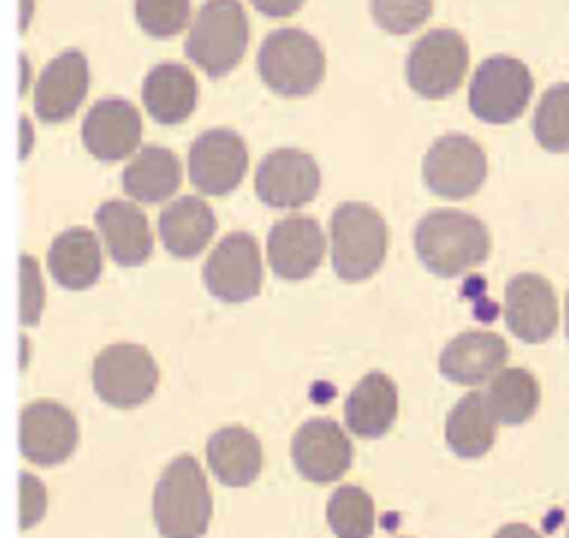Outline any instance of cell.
I'll use <instances>...</instances> for the list:
<instances>
[{"label": "cell", "mask_w": 569, "mask_h": 538, "mask_svg": "<svg viewBox=\"0 0 569 538\" xmlns=\"http://www.w3.org/2000/svg\"><path fill=\"white\" fill-rule=\"evenodd\" d=\"M398 414L396 382L382 371H369L345 400V425L358 438L385 436Z\"/></svg>", "instance_id": "cell-21"}, {"label": "cell", "mask_w": 569, "mask_h": 538, "mask_svg": "<svg viewBox=\"0 0 569 538\" xmlns=\"http://www.w3.org/2000/svg\"><path fill=\"white\" fill-rule=\"evenodd\" d=\"M207 291L222 302H244L260 293L262 260L251 233H227L202 267Z\"/></svg>", "instance_id": "cell-10"}, {"label": "cell", "mask_w": 569, "mask_h": 538, "mask_svg": "<svg viewBox=\"0 0 569 538\" xmlns=\"http://www.w3.org/2000/svg\"><path fill=\"white\" fill-rule=\"evenodd\" d=\"M96 227L102 233L109 256L120 267H138L153 251L147 216L127 200H107L96 211Z\"/></svg>", "instance_id": "cell-20"}, {"label": "cell", "mask_w": 569, "mask_h": 538, "mask_svg": "<svg viewBox=\"0 0 569 538\" xmlns=\"http://www.w3.org/2000/svg\"><path fill=\"white\" fill-rule=\"evenodd\" d=\"M140 113L124 98H102L93 102L82 120V142L87 151L102 162L127 158L140 145Z\"/></svg>", "instance_id": "cell-18"}, {"label": "cell", "mask_w": 569, "mask_h": 538, "mask_svg": "<svg viewBox=\"0 0 569 538\" xmlns=\"http://www.w3.org/2000/svg\"><path fill=\"white\" fill-rule=\"evenodd\" d=\"M565 333L569 338V291H567V300H565Z\"/></svg>", "instance_id": "cell-37"}, {"label": "cell", "mask_w": 569, "mask_h": 538, "mask_svg": "<svg viewBox=\"0 0 569 538\" xmlns=\"http://www.w3.org/2000/svg\"><path fill=\"white\" fill-rule=\"evenodd\" d=\"M320 169L311 153L282 147L269 151L256 169V193L273 209H298L316 198Z\"/></svg>", "instance_id": "cell-11"}, {"label": "cell", "mask_w": 569, "mask_h": 538, "mask_svg": "<svg viewBox=\"0 0 569 538\" xmlns=\"http://www.w3.org/2000/svg\"><path fill=\"white\" fill-rule=\"evenodd\" d=\"M20 489H22V502H20L22 518L20 520H22V529H29L42 518L44 507H47V494H44L42 482L27 471L20 474Z\"/></svg>", "instance_id": "cell-34"}, {"label": "cell", "mask_w": 569, "mask_h": 538, "mask_svg": "<svg viewBox=\"0 0 569 538\" xmlns=\"http://www.w3.org/2000/svg\"><path fill=\"white\" fill-rule=\"evenodd\" d=\"M258 71L273 93L287 98L307 96L325 76V53L307 31L296 27L276 29L260 44Z\"/></svg>", "instance_id": "cell-5"}, {"label": "cell", "mask_w": 569, "mask_h": 538, "mask_svg": "<svg viewBox=\"0 0 569 538\" xmlns=\"http://www.w3.org/2000/svg\"><path fill=\"white\" fill-rule=\"evenodd\" d=\"M78 445L76 416L60 402L36 400L20 414V451L27 460L51 467L64 462Z\"/></svg>", "instance_id": "cell-13"}, {"label": "cell", "mask_w": 569, "mask_h": 538, "mask_svg": "<svg viewBox=\"0 0 569 538\" xmlns=\"http://www.w3.org/2000/svg\"><path fill=\"white\" fill-rule=\"evenodd\" d=\"M325 233L318 220L309 216H287L278 220L267 236L269 267L278 278H309L322 262Z\"/></svg>", "instance_id": "cell-17"}, {"label": "cell", "mask_w": 569, "mask_h": 538, "mask_svg": "<svg viewBox=\"0 0 569 538\" xmlns=\"http://www.w3.org/2000/svg\"><path fill=\"white\" fill-rule=\"evenodd\" d=\"M331 267L338 278L358 282L371 278L387 256V225L367 202H342L333 209Z\"/></svg>", "instance_id": "cell-3"}, {"label": "cell", "mask_w": 569, "mask_h": 538, "mask_svg": "<svg viewBox=\"0 0 569 538\" xmlns=\"http://www.w3.org/2000/svg\"><path fill=\"white\" fill-rule=\"evenodd\" d=\"M47 265L60 287L71 291L89 289L102 273V251L96 233L84 227L62 231L49 247Z\"/></svg>", "instance_id": "cell-23"}, {"label": "cell", "mask_w": 569, "mask_h": 538, "mask_svg": "<svg viewBox=\"0 0 569 538\" xmlns=\"http://www.w3.org/2000/svg\"><path fill=\"white\" fill-rule=\"evenodd\" d=\"M533 93V78L525 62L493 56L478 64L469 84L471 113L489 124H507L522 116Z\"/></svg>", "instance_id": "cell-7"}, {"label": "cell", "mask_w": 569, "mask_h": 538, "mask_svg": "<svg viewBox=\"0 0 569 538\" xmlns=\"http://www.w3.org/2000/svg\"><path fill=\"white\" fill-rule=\"evenodd\" d=\"M207 462L222 485L247 487L262 469V445L244 427H222L207 442Z\"/></svg>", "instance_id": "cell-25"}, {"label": "cell", "mask_w": 569, "mask_h": 538, "mask_svg": "<svg viewBox=\"0 0 569 538\" xmlns=\"http://www.w3.org/2000/svg\"><path fill=\"white\" fill-rule=\"evenodd\" d=\"M198 102V82L193 73L178 62L156 64L142 82V104L160 124L184 122Z\"/></svg>", "instance_id": "cell-22"}, {"label": "cell", "mask_w": 569, "mask_h": 538, "mask_svg": "<svg viewBox=\"0 0 569 538\" xmlns=\"http://www.w3.org/2000/svg\"><path fill=\"white\" fill-rule=\"evenodd\" d=\"M93 389L116 409H133L156 391L160 371L149 349L136 342L104 347L93 360Z\"/></svg>", "instance_id": "cell-6"}, {"label": "cell", "mask_w": 569, "mask_h": 538, "mask_svg": "<svg viewBox=\"0 0 569 538\" xmlns=\"http://www.w3.org/2000/svg\"><path fill=\"white\" fill-rule=\"evenodd\" d=\"M485 400L496 422L522 425L536 414L540 405V385L522 367L500 369L491 378L485 391Z\"/></svg>", "instance_id": "cell-28"}, {"label": "cell", "mask_w": 569, "mask_h": 538, "mask_svg": "<svg viewBox=\"0 0 569 538\" xmlns=\"http://www.w3.org/2000/svg\"><path fill=\"white\" fill-rule=\"evenodd\" d=\"M89 91V62L82 51L67 49L40 71L33 111L42 122L58 124L76 113Z\"/></svg>", "instance_id": "cell-16"}, {"label": "cell", "mask_w": 569, "mask_h": 538, "mask_svg": "<svg viewBox=\"0 0 569 538\" xmlns=\"http://www.w3.org/2000/svg\"><path fill=\"white\" fill-rule=\"evenodd\" d=\"M133 11L147 36L171 38L187 27L191 0H136Z\"/></svg>", "instance_id": "cell-31"}, {"label": "cell", "mask_w": 569, "mask_h": 538, "mask_svg": "<svg viewBox=\"0 0 569 538\" xmlns=\"http://www.w3.org/2000/svg\"><path fill=\"white\" fill-rule=\"evenodd\" d=\"M20 320L22 325L31 327L38 325L42 305H44V287L40 278V269L36 258L22 256L20 260Z\"/></svg>", "instance_id": "cell-33"}, {"label": "cell", "mask_w": 569, "mask_h": 538, "mask_svg": "<svg viewBox=\"0 0 569 538\" xmlns=\"http://www.w3.org/2000/svg\"><path fill=\"white\" fill-rule=\"evenodd\" d=\"M422 178L427 189L440 198H469L487 178V156L473 138L447 133L429 147L422 160Z\"/></svg>", "instance_id": "cell-9"}, {"label": "cell", "mask_w": 569, "mask_h": 538, "mask_svg": "<svg viewBox=\"0 0 569 538\" xmlns=\"http://www.w3.org/2000/svg\"><path fill=\"white\" fill-rule=\"evenodd\" d=\"M351 440L331 418L307 420L291 440V458L298 474L309 482H333L351 465Z\"/></svg>", "instance_id": "cell-14"}, {"label": "cell", "mask_w": 569, "mask_h": 538, "mask_svg": "<svg viewBox=\"0 0 569 538\" xmlns=\"http://www.w3.org/2000/svg\"><path fill=\"white\" fill-rule=\"evenodd\" d=\"M505 338L491 331H465L447 342L440 353V373L456 385H480L493 378L507 362Z\"/></svg>", "instance_id": "cell-19"}, {"label": "cell", "mask_w": 569, "mask_h": 538, "mask_svg": "<svg viewBox=\"0 0 569 538\" xmlns=\"http://www.w3.org/2000/svg\"><path fill=\"white\" fill-rule=\"evenodd\" d=\"M249 22L238 0H207L184 40V56L209 78L227 76L244 56Z\"/></svg>", "instance_id": "cell-4"}, {"label": "cell", "mask_w": 569, "mask_h": 538, "mask_svg": "<svg viewBox=\"0 0 569 538\" xmlns=\"http://www.w3.org/2000/svg\"><path fill=\"white\" fill-rule=\"evenodd\" d=\"M158 231L171 256L193 258L216 233V216L202 198L182 196L160 211Z\"/></svg>", "instance_id": "cell-24"}, {"label": "cell", "mask_w": 569, "mask_h": 538, "mask_svg": "<svg viewBox=\"0 0 569 538\" xmlns=\"http://www.w3.org/2000/svg\"><path fill=\"white\" fill-rule=\"evenodd\" d=\"M182 169L178 156L167 147H142L122 171V189L138 202L156 205L180 187Z\"/></svg>", "instance_id": "cell-26"}, {"label": "cell", "mask_w": 569, "mask_h": 538, "mask_svg": "<svg viewBox=\"0 0 569 538\" xmlns=\"http://www.w3.org/2000/svg\"><path fill=\"white\" fill-rule=\"evenodd\" d=\"M533 136L547 151H569V82H558L542 93L533 113Z\"/></svg>", "instance_id": "cell-30"}, {"label": "cell", "mask_w": 569, "mask_h": 538, "mask_svg": "<svg viewBox=\"0 0 569 538\" xmlns=\"http://www.w3.org/2000/svg\"><path fill=\"white\" fill-rule=\"evenodd\" d=\"M469 67V47L453 29H431L418 38L407 56L409 87L429 100L453 93Z\"/></svg>", "instance_id": "cell-8"}, {"label": "cell", "mask_w": 569, "mask_h": 538, "mask_svg": "<svg viewBox=\"0 0 569 538\" xmlns=\"http://www.w3.org/2000/svg\"><path fill=\"white\" fill-rule=\"evenodd\" d=\"M445 438L449 449L460 458L485 456L496 438V418L491 416L485 393L462 396L447 416Z\"/></svg>", "instance_id": "cell-27"}, {"label": "cell", "mask_w": 569, "mask_h": 538, "mask_svg": "<svg viewBox=\"0 0 569 538\" xmlns=\"http://www.w3.org/2000/svg\"><path fill=\"white\" fill-rule=\"evenodd\" d=\"M493 538H542V536L522 522H509L500 527Z\"/></svg>", "instance_id": "cell-36"}, {"label": "cell", "mask_w": 569, "mask_h": 538, "mask_svg": "<svg viewBox=\"0 0 569 538\" xmlns=\"http://www.w3.org/2000/svg\"><path fill=\"white\" fill-rule=\"evenodd\" d=\"M327 520L338 538H369L376 525L373 498L362 487L342 485L327 502Z\"/></svg>", "instance_id": "cell-29"}, {"label": "cell", "mask_w": 569, "mask_h": 538, "mask_svg": "<svg viewBox=\"0 0 569 538\" xmlns=\"http://www.w3.org/2000/svg\"><path fill=\"white\" fill-rule=\"evenodd\" d=\"M305 0H251V4L267 18H287L302 7Z\"/></svg>", "instance_id": "cell-35"}, {"label": "cell", "mask_w": 569, "mask_h": 538, "mask_svg": "<svg viewBox=\"0 0 569 538\" xmlns=\"http://www.w3.org/2000/svg\"><path fill=\"white\" fill-rule=\"evenodd\" d=\"M505 322L522 342L538 345L558 327V300L553 287L540 273H518L505 287Z\"/></svg>", "instance_id": "cell-15"}, {"label": "cell", "mask_w": 569, "mask_h": 538, "mask_svg": "<svg viewBox=\"0 0 569 538\" xmlns=\"http://www.w3.org/2000/svg\"><path fill=\"white\" fill-rule=\"evenodd\" d=\"M567 536H569V534H567Z\"/></svg>", "instance_id": "cell-38"}, {"label": "cell", "mask_w": 569, "mask_h": 538, "mask_svg": "<svg viewBox=\"0 0 569 538\" xmlns=\"http://www.w3.org/2000/svg\"><path fill=\"white\" fill-rule=\"evenodd\" d=\"M413 247L433 276L456 278L487 260L491 238L476 216L458 209H433L418 220Z\"/></svg>", "instance_id": "cell-1"}, {"label": "cell", "mask_w": 569, "mask_h": 538, "mask_svg": "<svg viewBox=\"0 0 569 538\" xmlns=\"http://www.w3.org/2000/svg\"><path fill=\"white\" fill-rule=\"evenodd\" d=\"M244 140L233 129H207L189 147V180L207 196L233 191L247 171Z\"/></svg>", "instance_id": "cell-12"}, {"label": "cell", "mask_w": 569, "mask_h": 538, "mask_svg": "<svg viewBox=\"0 0 569 538\" xmlns=\"http://www.w3.org/2000/svg\"><path fill=\"white\" fill-rule=\"evenodd\" d=\"M211 494L202 467L189 454L173 458L153 489V520L162 538H202L211 522Z\"/></svg>", "instance_id": "cell-2"}, {"label": "cell", "mask_w": 569, "mask_h": 538, "mask_svg": "<svg viewBox=\"0 0 569 538\" xmlns=\"http://www.w3.org/2000/svg\"><path fill=\"white\" fill-rule=\"evenodd\" d=\"M433 11V0H371L376 24L393 36L409 33L427 22Z\"/></svg>", "instance_id": "cell-32"}]
</instances>
